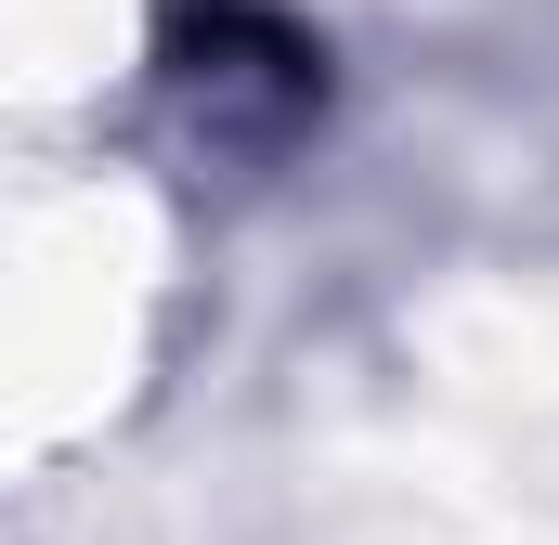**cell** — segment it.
Instances as JSON below:
<instances>
[{
  "label": "cell",
  "mask_w": 559,
  "mask_h": 545,
  "mask_svg": "<svg viewBox=\"0 0 559 545\" xmlns=\"http://www.w3.org/2000/svg\"><path fill=\"white\" fill-rule=\"evenodd\" d=\"M169 92L222 156H274L325 105V52L261 0H169Z\"/></svg>",
  "instance_id": "6da1fadb"
}]
</instances>
